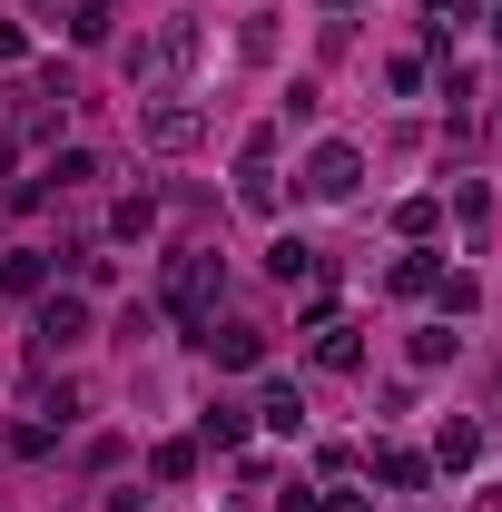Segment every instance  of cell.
<instances>
[{
  "mask_svg": "<svg viewBox=\"0 0 502 512\" xmlns=\"http://www.w3.org/2000/svg\"><path fill=\"white\" fill-rule=\"evenodd\" d=\"M168 316H178V325H207V316H217V247H197V256L168 266Z\"/></svg>",
  "mask_w": 502,
  "mask_h": 512,
  "instance_id": "6da1fadb",
  "label": "cell"
},
{
  "mask_svg": "<svg viewBox=\"0 0 502 512\" xmlns=\"http://www.w3.org/2000/svg\"><path fill=\"white\" fill-rule=\"evenodd\" d=\"M355 178H365V158H355V148H315L306 197H355Z\"/></svg>",
  "mask_w": 502,
  "mask_h": 512,
  "instance_id": "7a4b0ae2",
  "label": "cell"
},
{
  "mask_svg": "<svg viewBox=\"0 0 502 512\" xmlns=\"http://www.w3.org/2000/svg\"><path fill=\"white\" fill-rule=\"evenodd\" d=\"M79 335H89V306H79V296H50V306H40V355H69Z\"/></svg>",
  "mask_w": 502,
  "mask_h": 512,
  "instance_id": "3957f363",
  "label": "cell"
},
{
  "mask_svg": "<svg viewBox=\"0 0 502 512\" xmlns=\"http://www.w3.org/2000/svg\"><path fill=\"white\" fill-rule=\"evenodd\" d=\"M138 128H148L158 148H188V138H197V109H178V99H158V109H148Z\"/></svg>",
  "mask_w": 502,
  "mask_h": 512,
  "instance_id": "277c9868",
  "label": "cell"
},
{
  "mask_svg": "<svg viewBox=\"0 0 502 512\" xmlns=\"http://www.w3.org/2000/svg\"><path fill=\"white\" fill-rule=\"evenodd\" d=\"M256 414H266V434H306V404H296V384H266V404H256Z\"/></svg>",
  "mask_w": 502,
  "mask_h": 512,
  "instance_id": "5b68a950",
  "label": "cell"
},
{
  "mask_svg": "<svg viewBox=\"0 0 502 512\" xmlns=\"http://www.w3.org/2000/svg\"><path fill=\"white\" fill-rule=\"evenodd\" d=\"M315 365H335V375H355V365H365V345H355V325H325V345H315Z\"/></svg>",
  "mask_w": 502,
  "mask_h": 512,
  "instance_id": "8992f818",
  "label": "cell"
},
{
  "mask_svg": "<svg viewBox=\"0 0 502 512\" xmlns=\"http://www.w3.org/2000/svg\"><path fill=\"white\" fill-rule=\"evenodd\" d=\"M207 345H217V365H256V355H266V345H256V325H217Z\"/></svg>",
  "mask_w": 502,
  "mask_h": 512,
  "instance_id": "52a82bcc",
  "label": "cell"
},
{
  "mask_svg": "<svg viewBox=\"0 0 502 512\" xmlns=\"http://www.w3.org/2000/svg\"><path fill=\"white\" fill-rule=\"evenodd\" d=\"M375 473H384V483H394V493H414V483H424V453L384 444V453H375Z\"/></svg>",
  "mask_w": 502,
  "mask_h": 512,
  "instance_id": "ba28073f",
  "label": "cell"
},
{
  "mask_svg": "<svg viewBox=\"0 0 502 512\" xmlns=\"http://www.w3.org/2000/svg\"><path fill=\"white\" fill-rule=\"evenodd\" d=\"M148 473H158V483H188L197 453H188V444H158V453H148Z\"/></svg>",
  "mask_w": 502,
  "mask_h": 512,
  "instance_id": "9c48e42d",
  "label": "cell"
},
{
  "mask_svg": "<svg viewBox=\"0 0 502 512\" xmlns=\"http://www.w3.org/2000/svg\"><path fill=\"white\" fill-rule=\"evenodd\" d=\"M276 276H286V286H296V276H315V247H306V237H276Z\"/></svg>",
  "mask_w": 502,
  "mask_h": 512,
  "instance_id": "30bf717a",
  "label": "cell"
},
{
  "mask_svg": "<svg viewBox=\"0 0 502 512\" xmlns=\"http://www.w3.org/2000/svg\"><path fill=\"white\" fill-rule=\"evenodd\" d=\"M0 286H10V296H40V256L20 247V256H10V266H0Z\"/></svg>",
  "mask_w": 502,
  "mask_h": 512,
  "instance_id": "8fae6325",
  "label": "cell"
},
{
  "mask_svg": "<svg viewBox=\"0 0 502 512\" xmlns=\"http://www.w3.org/2000/svg\"><path fill=\"white\" fill-rule=\"evenodd\" d=\"M50 178H60V188H89V178H99V158H89V148H69V158H50Z\"/></svg>",
  "mask_w": 502,
  "mask_h": 512,
  "instance_id": "7c38bea8",
  "label": "cell"
},
{
  "mask_svg": "<svg viewBox=\"0 0 502 512\" xmlns=\"http://www.w3.org/2000/svg\"><path fill=\"white\" fill-rule=\"evenodd\" d=\"M434 10H443V20H463V10H473V0H434Z\"/></svg>",
  "mask_w": 502,
  "mask_h": 512,
  "instance_id": "4fadbf2b",
  "label": "cell"
},
{
  "mask_svg": "<svg viewBox=\"0 0 502 512\" xmlns=\"http://www.w3.org/2000/svg\"><path fill=\"white\" fill-rule=\"evenodd\" d=\"M335 10H355V0H335Z\"/></svg>",
  "mask_w": 502,
  "mask_h": 512,
  "instance_id": "5bb4252c",
  "label": "cell"
}]
</instances>
